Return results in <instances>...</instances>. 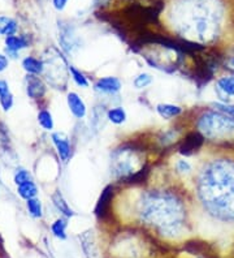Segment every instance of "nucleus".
Instances as JSON below:
<instances>
[{
	"instance_id": "f03ea898",
	"label": "nucleus",
	"mask_w": 234,
	"mask_h": 258,
	"mask_svg": "<svg viewBox=\"0 0 234 258\" xmlns=\"http://www.w3.org/2000/svg\"><path fill=\"white\" fill-rule=\"evenodd\" d=\"M172 17L176 30L186 41L207 43L217 37L221 10L216 0H181Z\"/></svg>"
},
{
	"instance_id": "6e6552de",
	"label": "nucleus",
	"mask_w": 234,
	"mask_h": 258,
	"mask_svg": "<svg viewBox=\"0 0 234 258\" xmlns=\"http://www.w3.org/2000/svg\"><path fill=\"white\" fill-rule=\"evenodd\" d=\"M113 199V188L112 185H108L102 190L100 197L95 206V215L98 218H106L111 210V205H112Z\"/></svg>"
},
{
	"instance_id": "4be33fe9",
	"label": "nucleus",
	"mask_w": 234,
	"mask_h": 258,
	"mask_svg": "<svg viewBox=\"0 0 234 258\" xmlns=\"http://www.w3.org/2000/svg\"><path fill=\"white\" fill-rule=\"evenodd\" d=\"M69 72H70V76H72L73 81L75 82V85H78L80 88H89V80L88 77L84 75V73L81 72V71H78L77 68H74V67H69Z\"/></svg>"
},
{
	"instance_id": "f3484780",
	"label": "nucleus",
	"mask_w": 234,
	"mask_h": 258,
	"mask_svg": "<svg viewBox=\"0 0 234 258\" xmlns=\"http://www.w3.org/2000/svg\"><path fill=\"white\" fill-rule=\"evenodd\" d=\"M17 29H19V25L15 20L11 19V17L0 16V34L11 37V35L16 34Z\"/></svg>"
},
{
	"instance_id": "ddd939ff",
	"label": "nucleus",
	"mask_w": 234,
	"mask_h": 258,
	"mask_svg": "<svg viewBox=\"0 0 234 258\" xmlns=\"http://www.w3.org/2000/svg\"><path fill=\"white\" fill-rule=\"evenodd\" d=\"M217 93L222 98V103H225V98L234 97V76H225L217 81Z\"/></svg>"
},
{
	"instance_id": "412c9836",
	"label": "nucleus",
	"mask_w": 234,
	"mask_h": 258,
	"mask_svg": "<svg viewBox=\"0 0 234 258\" xmlns=\"http://www.w3.org/2000/svg\"><path fill=\"white\" fill-rule=\"evenodd\" d=\"M66 227H68V221L65 218H59L53 222L51 226V231H52L53 236H56L57 239H66Z\"/></svg>"
},
{
	"instance_id": "c756f323",
	"label": "nucleus",
	"mask_w": 234,
	"mask_h": 258,
	"mask_svg": "<svg viewBox=\"0 0 234 258\" xmlns=\"http://www.w3.org/2000/svg\"><path fill=\"white\" fill-rule=\"evenodd\" d=\"M68 2L69 0H52V4L53 7H55V10L62 11L66 7Z\"/></svg>"
},
{
	"instance_id": "39448f33",
	"label": "nucleus",
	"mask_w": 234,
	"mask_h": 258,
	"mask_svg": "<svg viewBox=\"0 0 234 258\" xmlns=\"http://www.w3.org/2000/svg\"><path fill=\"white\" fill-rule=\"evenodd\" d=\"M143 168L139 155L134 149L121 148L116 150L111 157V170L113 176L117 179H125L130 183L131 179Z\"/></svg>"
},
{
	"instance_id": "0eeeda50",
	"label": "nucleus",
	"mask_w": 234,
	"mask_h": 258,
	"mask_svg": "<svg viewBox=\"0 0 234 258\" xmlns=\"http://www.w3.org/2000/svg\"><path fill=\"white\" fill-rule=\"evenodd\" d=\"M203 142H204V137L200 132L189 133L180 146V153L182 155H191L202 148Z\"/></svg>"
},
{
	"instance_id": "aec40b11",
	"label": "nucleus",
	"mask_w": 234,
	"mask_h": 258,
	"mask_svg": "<svg viewBox=\"0 0 234 258\" xmlns=\"http://www.w3.org/2000/svg\"><path fill=\"white\" fill-rule=\"evenodd\" d=\"M17 192H19L20 197L28 201V200L35 199V196L38 193V188L33 181H28V183L17 186Z\"/></svg>"
},
{
	"instance_id": "f8f14e48",
	"label": "nucleus",
	"mask_w": 234,
	"mask_h": 258,
	"mask_svg": "<svg viewBox=\"0 0 234 258\" xmlns=\"http://www.w3.org/2000/svg\"><path fill=\"white\" fill-rule=\"evenodd\" d=\"M52 141L56 146L57 154H59L60 159L62 162H68L70 158V144H69V139L64 133H53Z\"/></svg>"
},
{
	"instance_id": "20e7f679",
	"label": "nucleus",
	"mask_w": 234,
	"mask_h": 258,
	"mask_svg": "<svg viewBox=\"0 0 234 258\" xmlns=\"http://www.w3.org/2000/svg\"><path fill=\"white\" fill-rule=\"evenodd\" d=\"M198 132L213 141H234V117L220 111H206L198 119Z\"/></svg>"
},
{
	"instance_id": "2f4dec72",
	"label": "nucleus",
	"mask_w": 234,
	"mask_h": 258,
	"mask_svg": "<svg viewBox=\"0 0 234 258\" xmlns=\"http://www.w3.org/2000/svg\"><path fill=\"white\" fill-rule=\"evenodd\" d=\"M8 68V59L3 54H0V72H3Z\"/></svg>"
},
{
	"instance_id": "7c9ffc66",
	"label": "nucleus",
	"mask_w": 234,
	"mask_h": 258,
	"mask_svg": "<svg viewBox=\"0 0 234 258\" xmlns=\"http://www.w3.org/2000/svg\"><path fill=\"white\" fill-rule=\"evenodd\" d=\"M8 93H11L8 84H7L4 80H0V97H4V95H7Z\"/></svg>"
},
{
	"instance_id": "dca6fc26",
	"label": "nucleus",
	"mask_w": 234,
	"mask_h": 258,
	"mask_svg": "<svg viewBox=\"0 0 234 258\" xmlns=\"http://www.w3.org/2000/svg\"><path fill=\"white\" fill-rule=\"evenodd\" d=\"M7 51L10 52H19L22 48H26L29 46L28 41L24 37H17V35H11L6 38Z\"/></svg>"
},
{
	"instance_id": "6ab92c4d",
	"label": "nucleus",
	"mask_w": 234,
	"mask_h": 258,
	"mask_svg": "<svg viewBox=\"0 0 234 258\" xmlns=\"http://www.w3.org/2000/svg\"><path fill=\"white\" fill-rule=\"evenodd\" d=\"M107 119L115 125H121L126 121L128 115H126V111L122 107H113L107 112Z\"/></svg>"
},
{
	"instance_id": "a878e982",
	"label": "nucleus",
	"mask_w": 234,
	"mask_h": 258,
	"mask_svg": "<svg viewBox=\"0 0 234 258\" xmlns=\"http://www.w3.org/2000/svg\"><path fill=\"white\" fill-rule=\"evenodd\" d=\"M13 180H15V183L17 184V186H19L21 185V184L28 183V181H33V177H31L29 171L24 170V168H20V170L16 171Z\"/></svg>"
},
{
	"instance_id": "393cba45",
	"label": "nucleus",
	"mask_w": 234,
	"mask_h": 258,
	"mask_svg": "<svg viewBox=\"0 0 234 258\" xmlns=\"http://www.w3.org/2000/svg\"><path fill=\"white\" fill-rule=\"evenodd\" d=\"M153 79L152 76L148 75V73H140L134 79L133 84H134L135 89H144L147 86H150L152 84Z\"/></svg>"
},
{
	"instance_id": "2eb2a0df",
	"label": "nucleus",
	"mask_w": 234,
	"mask_h": 258,
	"mask_svg": "<svg viewBox=\"0 0 234 258\" xmlns=\"http://www.w3.org/2000/svg\"><path fill=\"white\" fill-rule=\"evenodd\" d=\"M22 67L24 70L29 73V75H41L44 72V63L42 60L35 59V57H25L22 61Z\"/></svg>"
},
{
	"instance_id": "9b49d317",
	"label": "nucleus",
	"mask_w": 234,
	"mask_h": 258,
	"mask_svg": "<svg viewBox=\"0 0 234 258\" xmlns=\"http://www.w3.org/2000/svg\"><path fill=\"white\" fill-rule=\"evenodd\" d=\"M66 103H68V107L70 112L73 113V116H75L77 119H84L86 116L88 107L77 93H69L68 97H66Z\"/></svg>"
},
{
	"instance_id": "9d476101",
	"label": "nucleus",
	"mask_w": 234,
	"mask_h": 258,
	"mask_svg": "<svg viewBox=\"0 0 234 258\" xmlns=\"http://www.w3.org/2000/svg\"><path fill=\"white\" fill-rule=\"evenodd\" d=\"M25 88L26 94L33 99H38L42 98L46 93V86H44L43 81H42L38 76L35 75H28L25 79Z\"/></svg>"
},
{
	"instance_id": "7ed1b4c3",
	"label": "nucleus",
	"mask_w": 234,
	"mask_h": 258,
	"mask_svg": "<svg viewBox=\"0 0 234 258\" xmlns=\"http://www.w3.org/2000/svg\"><path fill=\"white\" fill-rule=\"evenodd\" d=\"M140 222L152 227L166 237L181 235L186 221V210L181 199L168 190H150L138 202Z\"/></svg>"
},
{
	"instance_id": "c85d7f7f",
	"label": "nucleus",
	"mask_w": 234,
	"mask_h": 258,
	"mask_svg": "<svg viewBox=\"0 0 234 258\" xmlns=\"http://www.w3.org/2000/svg\"><path fill=\"white\" fill-rule=\"evenodd\" d=\"M176 168L180 173H190L191 164L186 161V159H180L176 164Z\"/></svg>"
},
{
	"instance_id": "5701e85b",
	"label": "nucleus",
	"mask_w": 234,
	"mask_h": 258,
	"mask_svg": "<svg viewBox=\"0 0 234 258\" xmlns=\"http://www.w3.org/2000/svg\"><path fill=\"white\" fill-rule=\"evenodd\" d=\"M26 208H28V210H29V213H30L31 217L42 218V215H43V209H42V204L38 199L28 200V202H26Z\"/></svg>"
},
{
	"instance_id": "a211bd4d",
	"label": "nucleus",
	"mask_w": 234,
	"mask_h": 258,
	"mask_svg": "<svg viewBox=\"0 0 234 258\" xmlns=\"http://www.w3.org/2000/svg\"><path fill=\"white\" fill-rule=\"evenodd\" d=\"M52 201H53V205L56 206L57 210H59L60 213H62V214L65 215V217L69 218V217H73V215H74V211L69 208L68 202L64 200V197H62V195L60 192L53 193Z\"/></svg>"
},
{
	"instance_id": "cd10ccee",
	"label": "nucleus",
	"mask_w": 234,
	"mask_h": 258,
	"mask_svg": "<svg viewBox=\"0 0 234 258\" xmlns=\"http://www.w3.org/2000/svg\"><path fill=\"white\" fill-rule=\"evenodd\" d=\"M0 104H2V107L4 108V111H8L12 108L13 106V95L11 93H8L4 97H0Z\"/></svg>"
},
{
	"instance_id": "bb28decb",
	"label": "nucleus",
	"mask_w": 234,
	"mask_h": 258,
	"mask_svg": "<svg viewBox=\"0 0 234 258\" xmlns=\"http://www.w3.org/2000/svg\"><path fill=\"white\" fill-rule=\"evenodd\" d=\"M213 107L220 112L228 115V116L234 117V104L229 103H213Z\"/></svg>"
},
{
	"instance_id": "423d86ee",
	"label": "nucleus",
	"mask_w": 234,
	"mask_h": 258,
	"mask_svg": "<svg viewBox=\"0 0 234 258\" xmlns=\"http://www.w3.org/2000/svg\"><path fill=\"white\" fill-rule=\"evenodd\" d=\"M44 63V73L47 76V80L52 84V85L56 86V80H64L66 81V71H69V68L66 70L65 60L62 57V55L57 51H55V55H51L50 59Z\"/></svg>"
},
{
	"instance_id": "1a4fd4ad",
	"label": "nucleus",
	"mask_w": 234,
	"mask_h": 258,
	"mask_svg": "<svg viewBox=\"0 0 234 258\" xmlns=\"http://www.w3.org/2000/svg\"><path fill=\"white\" fill-rule=\"evenodd\" d=\"M121 81L117 77H113V76L102 77L94 85V89L97 92L103 93V94H116V93H119L121 90Z\"/></svg>"
},
{
	"instance_id": "b1692460",
	"label": "nucleus",
	"mask_w": 234,
	"mask_h": 258,
	"mask_svg": "<svg viewBox=\"0 0 234 258\" xmlns=\"http://www.w3.org/2000/svg\"><path fill=\"white\" fill-rule=\"evenodd\" d=\"M38 121L41 124V126L46 131H52L53 129V119L50 111L42 110L38 113Z\"/></svg>"
},
{
	"instance_id": "f257e3e1",
	"label": "nucleus",
	"mask_w": 234,
	"mask_h": 258,
	"mask_svg": "<svg viewBox=\"0 0 234 258\" xmlns=\"http://www.w3.org/2000/svg\"><path fill=\"white\" fill-rule=\"evenodd\" d=\"M200 204L220 222H234V161L220 158L208 162L198 176Z\"/></svg>"
},
{
	"instance_id": "4468645a",
	"label": "nucleus",
	"mask_w": 234,
	"mask_h": 258,
	"mask_svg": "<svg viewBox=\"0 0 234 258\" xmlns=\"http://www.w3.org/2000/svg\"><path fill=\"white\" fill-rule=\"evenodd\" d=\"M156 112L159 113L163 119H172V117H177L178 115L182 113V108L176 104L169 103H160L156 106Z\"/></svg>"
},
{
	"instance_id": "473e14b6",
	"label": "nucleus",
	"mask_w": 234,
	"mask_h": 258,
	"mask_svg": "<svg viewBox=\"0 0 234 258\" xmlns=\"http://www.w3.org/2000/svg\"><path fill=\"white\" fill-rule=\"evenodd\" d=\"M226 67H228L229 71H231L234 73V54H231L228 57V60H226Z\"/></svg>"
}]
</instances>
